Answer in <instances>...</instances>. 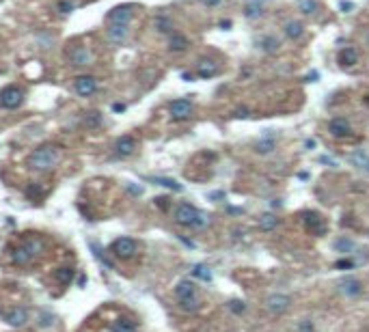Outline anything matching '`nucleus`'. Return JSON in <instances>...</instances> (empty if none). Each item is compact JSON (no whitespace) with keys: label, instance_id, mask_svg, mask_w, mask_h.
I'll return each mask as SVG.
<instances>
[{"label":"nucleus","instance_id":"f257e3e1","mask_svg":"<svg viewBox=\"0 0 369 332\" xmlns=\"http://www.w3.org/2000/svg\"><path fill=\"white\" fill-rule=\"evenodd\" d=\"M61 162V149L56 145H43L28 155V168L35 173H50Z\"/></svg>","mask_w":369,"mask_h":332},{"label":"nucleus","instance_id":"f03ea898","mask_svg":"<svg viewBox=\"0 0 369 332\" xmlns=\"http://www.w3.org/2000/svg\"><path fill=\"white\" fill-rule=\"evenodd\" d=\"M175 222L181 226H192V229H205L210 224V216L205 212H199L190 203H179L175 207Z\"/></svg>","mask_w":369,"mask_h":332},{"label":"nucleus","instance_id":"7ed1b4c3","mask_svg":"<svg viewBox=\"0 0 369 332\" xmlns=\"http://www.w3.org/2000/svg\"><path fill=\"white\" fill-rule=\"evenodd\" d=\"M67 61L71 67H89V65H93L95 56H93V52L89 50V45L71 43L67 48Z\"/></svg>","mask_w":369,"mask_h":332},{"label":"nucleus","instance_id":"20e7f679","mask_svg":"<svg viewBox=\"0 0 369 332\" xmlns=\"http://www.w3.org/2000/svg\"><path fill=\"white\" fill-rule=\"evenodd\" d=\"M24 89L17 87V84H9L0 91V106L4 110H15L24 104Z\"/></svg>","mask_w":369,"mask_h":332},{"label":"nucleus","instance_id":"39448f33","mask_svg":"<svg viewBox=\"0 0 369 332\" xmlns=\"http://www.w3.org/2000/svg\"><path fill=\"white\" fill-rule=\"evenodd\" d=\"M192 102L186 100V97H179V100H173L171 104H168V114H171L173 121H186L192 116Z\"/></svg>","mask_w":369,"mask_h":332},{"label":"nucleus","instance_id":"423d86ee","mask_svg":"<svg viewBox=\"0 0 369 332\" xmlns=\"http://www.w3.org/2000/svg\"><path fill=\"white\" fill-rule=\"evenodd\" d=\"M106 39H108L110 45H115V48L125 45L127 39H129V24H108Z\"/></svg>","mask_w":369,"mask_h":332},{"label":"nucleus","instance_id":"0eeeda50","mask_svg":"<svg viewBox=\"0 0 369 332\" xmlns=\"http://www.w3.org/2000/svg\"><path fill=\"white\" fill-rule=\"evenodd\" d=\"M110 252L119 259H132L136 255V242L132 237H117L110 244Z\"/></svg>","mask_w":369,"mask_h":332},{"label":"nucleus","instance_id":"6e6552de","mask_svg":"<svg viewBox=\"0 0 369 332\" xmlns=\"http://www.w3.org/2000/svg\"><path fill=\"white\" fill-rule=\"evenodd\" d=\"M136 4H119L115 9H110L106 13V22L108 24H129V19L134 17Z\"/></svg>","mask_w":369,"mask_h":332},{"label":"nucleus","instance_id":"1a4fd4ad","mask_svg":"<svg viewBox=\"0 0 369 332\" xmlns=\"http://www.w3.org/2000/svg\"><path fill=\"white\" fill-rule=\"evenodd\" d=\"M74 91L80 97H91V95H95V91H97V78L95 76H89V74H84V76H78L76 80H74Z\"/></svg>","mask_w":369,"mask_h":332},{"label":"nucleus","instance_id":"9d476101","mask_svg":"<svg viewBox=\"0 0 369 332\" xmlns=\"http://www.w3.org/2000/svg\"><path fill=\"white\" fill-rule=\"evenodd\" d=\"M289 304H291L289 296L272 294V296H268V300H265V309H268V313H272V315H283L285 311L289 309Z\"/></svg>","mask_w":369,"mask_h":332},{"label":"nucleus","instance_id":"9b49d317","mask_svg":"<svg viewBox=\"0 0 369 332\" xmlns=\"http://www.w3.org/2000/svg\"><path fill=\"white\" fill-rule=\"evenodd\" d=\"M2 320L13 328H22V326H26V322H28V311H26L24 307H15L11 311H4Z\"/></svg>","mask_w":369,"mask_h":332},{"label":"nucleus","instance_id":"f8f14e48","mask_svg":"<svg viewBox=\"0 0 369 332\" xmlns=\"http://www.w3.org/2000/svg\"><path fill=\"white\" fill-rule=\"evenodd\" d=\"M337 287H339V291L346 298H359L361 291H363V283L359 281V278H354V276H346V278H341Z\"/></svg>","mask_w":369,"mask_h":332},{"label":"nucleus","instance_id":"ddd939ff","mask_svg":"<svg viewBox=\"0 0 369 332\" xmlns=\"http://www.w3.org/2000/svg\"><path fill=\"white\" fill-rule=\"evenodd\" d=\"M136 147H138V142H136L134 136H121V138H117L115 142V153L119 155V158H127V155H132L136 151Z\"/></svg>","mask_w":369,"mask_h":332},{"label":"nucleus","instance_id":"4468645a","mask_svg":"<svg viewBox=\"0 0 369 332\" xmlns=\"http://www.w3.org/2000/svg\"><path fill=\"white\" fill-rule=\"evenodd\" d=\"M194 69H197L199 78H214L218 74V63L214 61V58H199Z\"/></svg>","mask_w":369,"mask_h":332},{"label":"nucleus","instance_id":"2eb2a0df","mask_svg":"<svg viewBox=\"0 0 369 332\" xmlns=\"http://www.w3.org/2000/svg\"><path fill=\"white\" fill-rule=\"evenodd\" d=\"M328 132L335 136V138H348L350 134H352V127H350V123L346 119H333L328 123Z\"/></svg>","mask_w":369,"mask_h":332},{"label":"nucleus","instance_id":"dca6fc26","mask_svg":"<svg viewBox=\"0 0 369 332\" xmlns=\"http://www.w3.org/2000/svg\"><path fill=\"white\" fill-rule=\"evenodd\" d=\"M175 296H177V300L194 298V296H197V287H194L192 281H179L177 287H175Z\"/></svg>","mask_w":369,"mask_h":332},{"label":"nucleus","instance_id":"f3484780","mask_svg":"<svg viewBox=\"0 0 369 332\" xmlns=\"http://www.w3.org/2000/svg\"><path fill=\"white\" fill-rule=\"evenodd\" d=\"M188 39H186V35H181V32H171L168 35V50L171 52H184V50H188Z\"/></svg>","mask_w":369,"mask_h":332},{"label":"nucleus","instance_id":"a211bd4d","mask_svg":"<svg viewBox=\"0 0 369 332\" xmlns=\"http://www.w3.org/2000/svg\"><path fill=\"white\" fill-rule=\"evenodd\" d=\"M356 61H359V52H356L354 48H343V50H339V63L343 65V67H352Z\"/></svg>","mask_w":369,"mask_h":332},{"label":"nucleus","instance_id":"6ab92c4d","mask_svg":"<svg viewBox=\"0 0 369 332\" xmlns=\"http://www.w3.org/2000/svg\"><path fill=\"white\" fill-rule=\"evenodd\" d=\"M244 15L248 19H259L263 15V4L259 2V0H250V2L244 6Z\"/></svg>","mask_w":369,"mask_h":332},{"label":"nucleus","instance_id":"aec40b11","mask_svg":"<svg viewBox=\"0 0 369 332\" xmlns=\"http://www.w3.org/2000/svg\"><path fill=\"white\" fill-rule=\"evenodd\" d=\"M283 30H285V37H289V39H300L302 37V32H304V26L300 22H296V19H291V22H287L283 26Z\"/></svg>","mask_w":369,"mask_h":332},{"label":"nucleus","instance_id":"412c9836","mask_svg":"<svg viewBox=\"0 0 369 332\" xmlns=\"http://www.w3.org/2000/svg\"><path fill=\"white\" fill-rule=\"evenodd\" d=\"M354 248H356V244H354V239H350V237H339L335 242V250L337 252H343V255L354 252Z\"/></svg>","mask_w":369,"mask_h":332},{"label":"nucleus","instance_id":"4be33fe9","mask_svg":"<svg viewBox=\"0 0 369 332\" xmlns=\"http://www.w3.org/2000/svg\"><path fill=\"white\" fill-rule=\"evenodd\" d=\"M276 224H278V220L274 214H263V216L259 218V229L261 231H274Z\"/></svg>","mask_w":369,"mask_h":332},{"label":"nucleus","instance_id":"5701e85b","mask_svg":"<svg viewBox=\"0 0 369 332\" xmlns=\"http://www.w3.org/2000/svg\"><path fill=\"white\" fill-rule=\"evenodd\" d=\"M153 26H155V30H158V32H166V35H171V32H173V22L168 17H164V15L155 17Z\"/></svg>","mask_w":369,"mask_h":332},{"label":"nucleus","instance_id":"b1692460","mask_svg":"<svg viewBox=\"0 0 369 332\" xmlns=\"http://www.w3.org/2000/svg\"><path fill=\"white\" fill-rule=\"evenodd\" d=\"M30 259H32V255L24 248V246H19V248L13 250V263H17V265H26V263H30Z\"/></svg>","mask_w":369,"mask_h":332},{"label":"nucleus","instance_id":"393cba45","mask_svg":"<svg viewBox=\"0 0 369 332\" xmlns=\"http://www.w3.org/2000/svg\"><path fill=\"white\" fill-rule=\"evenodd\" d=\"M151 181H153L155 186H164V188H168V190H175V192H181V190H184V186L177 184L175 179H168V177H153Z\"/></svg>","mask_w":369,"mask_h":332},{"label":"nucleus","instance_id":"a878e982","mask_svg":"<svg viewBox=\"0 0 369 332\" xmlns=\"http://www.w3.org/2000/svg\"><path fill=\"white\" fill-rule=\"evenodd\" d=\"M192 276L199 278V281H205V283L212 281V272H210V268H207V265H201V263L192 268Z\"/></svg>","mask_w":369,"mask_h":332},{"label":"nucleus","instance_id":"bb28decb","mask_svg":"<svg viewBox=\"0 0 369 332\" xmlns=\"http://www.w3.org/2000/svg\"><path fill=\"white\" fill-rule=\"evenodd\" d=\"M89 246H91V250H93V257L97 259V261H100L102 265H106L108 270H115V265L110 263V261H108V257H106V255H104V252L100 250V246H97L95 242H89Z\"/></svg>","mask_w":369,"mask_h":332},{"label":"nucleus","instance_id":"cd10ccee","mask_svg":"<svg viewBox=\"0 0 369 332\" xmlns=\"http://www.w3.org/2000/svg\"><path fill=\"white\" fill-rule=\"evenodd\" d=\"M84 125L91 127V129L100 127L102 125V114L97 112V110H91V112H87V114H84Z\"/></svg>","mask_w":369,"mask_h":332},{"label":"nucleus","instance_id":"c85d7f7f","mask_svg":"<svg viewBox=\"0 0 369 332\" xmlns=\"http://www.w3.org/2000/svg\"><path fill=\"white\" fill-rule=\"evenodd\" d=\"M54 278L61 285H69L71 283V278H74V270L71 268H58L56 272H54Z\"/></svg>","mask_w":369,"mask_h":332},{"label":"nucleus","instance_id":"c756f323","mask_svg":"<svg viewBox=\"0 0 369 332\" xmlns=\"http://www.w3.org/2000/svg\"><path fill=\"white\" fill-rule=\"evenodd\" d=\"M110 332H136V324L132 320H119L110 328Z\"/></svg>","mask_w":369,"mask_h":332},{"label":"nucleus","instance_id":"7c9ffc66","mask_svg":"<svg viewBox=\"0 0 369 332\" xmlns=\"http://www.w3.org/2000/svg\"><path fill=\"white\" fill-rule=\"evenodd\" d=\"M274 140H272V138H261V140H259L257 142V145H255V151L257 153H261V155H265V153H272V151H274Z\"/></svg>","mask_w":369,"mask_h":332},{"label":"nucleus","instance_id":"2f4dec72","mask_svg":"<svg viewBox=\"0 0 369 332\" xmlns=\"http://www.w3.org/2000/svg\"><path fill=\"white\" fill-rule=\"evenodd\" d=\"M298 9H300L304 15H313L317 11V0H298Z\"/></svg>","mask_w":369,"mask_h":332},{"label":"nucleus","instance_id":"473e14b6","mask_svg":"<svg viewBox=\"0 0 369 332\" xmlns=\"http://www.w3.org/2000/svg\"><path fill=\"white\" fill-rule=\"evenodd\" d=\"M179 307H181V311H186V313H194V311L199 309L197 296H194V298H186V300H179Z\"/></svg>","mask_w":369,"mask_h":332},{"label":"nucleus","instance_id":"72a5a7b5","mask_svg":"<svg viewBox=\"0 0 369 332\" xmlns=\"http://www.w3.org/2000/svg\"><path fill=\"white\" fill-rule=\"evenodd\" d=\"M261 48L265 52H276L278 50V41L274 37H265V39H261Z\"/></svg>","mask_w":369,"mask_h":332},{"label":"nucleus","instance_id":"f704fd0d","mask_svg":"<svg viewBox=\"0 0 369 332\" xmlns=\"http://www.w3.org/2000/svg\"><path fill=\"white\" fill-rule=\"evenodd\" d=\"M74 2H69V0H61V2H58L56 4V11L58 13H71V11H74Z\"/></svg>","mask_w":369,"mask_h":332},{"label":"nucleus","instance_id":"c9c22d12","mask_svg":"<svg viewBox=\"0 0 369 332\" xmlns=\"http://www.w3.org/2000/svg\"><path fill=\"white\" fill-rule=\"evenodd\" d=\"M229 309L233 311V313H244L246 307H244L242 300H231V302H229Z\"/></svg>","mask_w":369,"mask_h":332},{"label":"nucleus","instance_id":"e433bc0d","mask_svg":"<svg viewBox=\"0 0 369 332\" xmlns=\"http://www.w3.org/2000/svg\"><path fill=\"white\" fill-rule=\"evenodd\" d=\"M298 332H313V324H311L309 320H304L298 324Z\"/></svg>","mask_w":369,"mask_h":332},{"label":"nucleus","instance_id":"4c0bfd02","mask_svg":"<svg viewBox=\"0 0 369 332\" xmlns=\"http://www.w3.org/2000/svg\"><path fill=\"white\" fill-rule=\"evenodd\" d=\"M350 160H352L354 164H359L361 168L365 166V162H367V158H365V155H363V153H356V155H352V158H350Z\"/></svg>","mask_w":369,"mask_h":332},{"label":"nucleus","instance_id":"58836bf2","mask_svg":"<svg viewBox=\"0 0 369 332\" xmlns=\"http://www.w3.org/2000/svg\"><path fill=\"white\" fill-rule=\"evenodd\" d=\"M41 320H43V322L39 324V326H41V328H48L50 324H52V320H54V317H52V315H48V313H43V315H41Z\"/></svg>","mask_w":369,"mask_h":332},{"label":"nucleus","instance_id":"ea45409f","mask_svg":"<svg viewBox=\"0 0 369 332\" xmlns=\"http://www.w3.org/2000/svg\"><path fill=\"white\" fill-rule=\"evenodd\" d=\"M113 112H125V104H113Z\"/></svg>","mask_w":369,"mask_h":332},{"label":"nucleus","instance_id":"a19ab883","mask_svg":"<svg viewBox=\"0 0 369 332\" xmlns=\"http://www.w3.org/2000/svg\"><path fill=\"white\" fill-rule=\"evenodd\" d=\"M339 6H341V9H343V13H350V11H352V9H354V4H352V2H341Z\"/></svg>","mask_w":369,"mask_h":332},{"label":"nucleus","instance_id":"79ce46f5","mask_svg":"<svg viewBox=\"0 0 369 332\" xmlns=\"http://www.w3.org/2000/svg\"><path fill=\"white\" fill-rule=\"evenodd\" d=\"M337 268L348 270V268H352V261H337Z\"/></svg>","mask_w":369,"mask_h":332},{"label":"nucleus","instance_id":"37998d69","mask_svg":"<svg viewBox=\"0 0 369 332\" xmlns=\"http://www.w3.org/2000/svg\"><path fill=\"white\" fill-rule=\"evenodd\" d=\"M203 2H205L207 6H216V4H220V0H203Z\"/></svg>","mask_w":369,"mask_h":332},{"label":"nucleus","instance_id":"c03bdc74","mask_svg":"<svg viewBox=\"0 0 369 332\" xmlns=\"http://www.w3.org/2000/svg\"><path fill=\"white\" fill-rule=\"evenodd\" d=\"M363 168H365V171L369 173V158H367V162H365V166H363Z\"/></svg>","mask_w":369,"mask_h":332},{"label":"nucleus","instance_id":"a18cd8bd","mask_svg":"<svg viewBox=\"0 0 369 332\" xmlns=\"http://www.w3.org/2000/svg\"><path fill=\"white\" fill-rule=\"evenodd\" d=\"M367 102H369V95H367Z\"/></svg>","mask_w":369,"mask_h":332},{"label":"nucleus","instance_id":"49530a36","mask_svg":"<svg viewBox=\"0 0 369 332\" xmlns=\"http://www.w3.org/2000/svg\"><path fill=\"white\" fill-rule=\"evenodd\" d=\"M367 41H369V37H367Z\"/></svg>","mask_w":369,"mask_h":332}]
</instances>
